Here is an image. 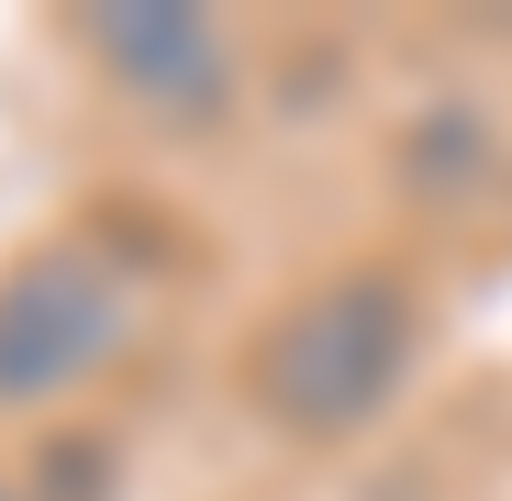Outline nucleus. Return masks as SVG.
Wrapping results in <instances>:
<instances>
[{
	"label": "nucleus",
	"instance_id": "nucleus-1",
	"mask_svg": "<svg viewBox=\"0 0 512 501\" xmlns=\"http://www.w3.org/2000/svg\"><path fill=\"white\" fill-rule=\"evenodd\" d=\"M401 368H412L401 279L346 268V279H323V290H301L279 312V334L256 346V401H268L279 424H301V435H346V424H368L401 390Z\"/></svg>",
	"mask_w": 512,
	"mask_h": 501
},
{
	"label": "nucleus",
	"instance_id": "nucleus-2",
	"mask_svg": "<svg viewBox=\"0 0 512 501\" xmlns=\"http://www.w3.org/2000/svg\"><path fill=\"white\" fill-rule=\"evenodd\" d=\"M123 346V279L101 257H34L0 279V401H56Z\"/></svg>",
	"mask_w": 512,
	"mask_h": 501
},
{
	"label": "nucleus",
	"instance_id": "nucleus-3",
	"mask_svg": "<svg viewBox=\"0 0 512 501\" xmlns=\"http://www.w3.org/2000/svg\"><path fill=\"white\" fill-rule=\"evenodd\" d=\"M90 45L112 56V78L145 101V112H212L223 101V34L179 0H101L90 12Z\"/></svg>",
	"mask_w": 512,
	"mask_h": 501
},
{
	"label": "nucleus",
	"instance_id": "nucleus-4",
	"mask_svg": "<svg viewBox=\"0 0 512 501\" xmlns=\"http://www.w3.org/2000/svg\"><path fill=\"white\" fill-rule=\"evenodd\" d=\"M0 501H12V490H0Z\"/></svg>",
	"mask_w": 512,
	"mask_h": 501
}]
</instances>
